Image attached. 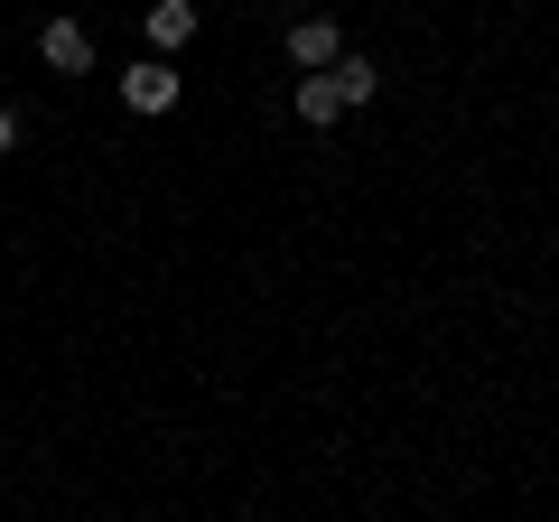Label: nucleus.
<instances>
[{
	"mask_svg": "<svg viewBox=\"0 0 559 522\" xmlns=\"http://www.w3.org/2000/svg\"><path fill=\"white\" fill-rule=\"evenodd\" d=\"M121 103H131V112H168V103H178V75H168L159 57L131 66V75H121Z\"/></svg>",
	"mask_w": 559,
	"mask_h": 522,
	"instance_id": "3",
	"label": "nucleus"
},
{
	"mask_svg": "<svg viewBox=\"0 0 559 522\" xmlns=\"http://www.w3.org/2000/svg\"><path fill=\"white\" fill-rule=\"evenodd\" d=\"M197 38V0H150V47H187Z\"/></svg>",
	"mask_w": 559,
	"mask_h": 522,
	"instance_id": "5",
	"label": "nucleus"
},
{
	"mask_svg": "<svg viewBox=\"0 0 559 522\" xmlns=\"http://www.w3.org/2000/svg\"><path fill=\"white\" fill-rule=\"evenodd\" d=\"M336 57H345V28L326 20V10H318V20H299V28H289V66H299V75H326Z\"/></svg>",
	"mask_w": 559,
	"mask_h": 522,
	"instance_id": "1",
	"label": "nucleus"
},
{
	"mask_svg": "<svg viewBox=\"0 0 559 522\" xmlns=\"http://www.w3.org/2000/svg\"><path fill=\"white\" fill-rule=\"evenodd\" d=\"M326 75H336V94H345V103H373L382 66H373V57H336V66H326Z\"/></svg>",
	"mask_w": 559,
	"mask_h": 522,
	"instance_id": "6",
	"label": "nucleus"
},
{
	"mask_svg": "<svg viewBox=\"0 0 559 522\" xmlns=\"http://www.w3.org/2000/svg\"><path fill=\"white\" fill-rule=\"evenodd\" d=\"M38 57L57 66V75H84V66H94V38H84L75 20H47V28H38Z\"/></svg>",
	"mask_w": 559,
	"mask_h": 522,
	"instance_id": "2",
	"label": "nucleus"
},
{
	"mask_svg": "<svg viewBox=\"0 0 559 522\" xmlns=\"http://www.w3.org/2000/svg\"><path fill=\"white\" fill-rule=\"evenodd\" d=\"M289 103H299V121H308V131H326V121L345 112V94H336V75H299V94H289Z\"/></svg>",
	"mask_w": 559,
	"mask_h": 522,
	"instance_id": "4",
	"label": "nucleus"
},
{
	"mask_svg": "<svg viewBox=\"0 0 559 522\" xmlns=\"http://www.w3.org/2000/svg\"><path fill=\"white\" fill-rule=\"evenodd\" d=\"M0 150H20V112H0Z\"/></svg>",
	"mask_w": 559,
	"mask_h": 522,
	"instance_id": "7",
	"label": "nucleus"
}]
</instances>
